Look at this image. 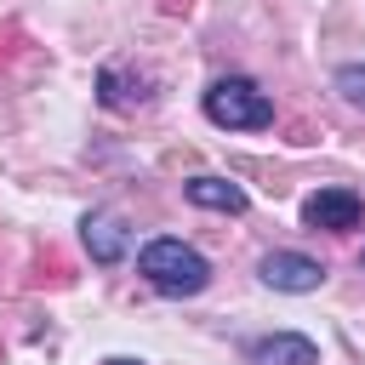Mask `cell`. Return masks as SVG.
I'll use <instances>...</instances> for the list:
<instances>
[{
    "label": "cell",
    "mask_w": 365,
    "mask_h": 365,
    "mask_svg": "<svg viewBox=\"0 0 365 365\" xmlns=\"http://www.w3.org/2000/svg\"><path fill=\"white\" fill-rule=\"evenodd\" d=\"M359 211H365V200L354 194V188H319V194H308L302 200V222L308 228H354L359 222Z\"/></svg>",
    "instance_id": "cell-4"
},
{
    "label": "cell",
    "mask_w": 365,
    "mask_h": 365,
    "mask_svg": "<svg viewBox=\"0 0 365 365\" xmlns=\"http://www.w3.org/2000/svg\"><path fill=\"white\" fill-rule=\"evenodd\" d=\"M205 120L211 125H228V131H262V125H274V103H268V91L257 80L222 74L205 91Z\"/></svg>",
    "instance_id": "cell-2"
},
{
    "label": "cell",
    "mask_w": 365,
    "mask_h": 365,
    "mask_svg": "<svg viewBox=\"0 0 365 365\" xmlns=\"http://www.w3.org/2000/svg\"><path fill=\"white\" fill-rule=\"evenodd\" d=\"M137 274H143L160 297H200V291L211 285V262H205L194 245H182V240H148V245L137 251Z\"/></svg>",
    "instance_id": "cell-1"
},
{
    "label": "cell",
    "mask_w": 365,
    "mask_h": 365,
    "mask_svg": "<svg viewBox=\"0 0 365 365\" xmlns=\"http://www.w3.org/2000/svg\"><path fill=\"white\" fill-rule=\"evenodd\" d=\"M262 279H268L274 291L302 297V291H319V285H325V268H319L314 257H302V251H268V257H262Z\"/></svg>",
    "instance_id": "cell-3"
},
{
    "label": "cell",
    "mask_w": 365,
    "mask_h": 365,
    "mask_svg": "<svg viewBox=\"0 0 365 365\" xmlns=\"http://www.w3.org/2000/svg\"><path fill=\"white\" fill-rule=\"evenodd\" d=\"M251 365H319V348L297 331H274L251 348Z\"/></svg>",
    "instance_id": "cell-5"
},
{
    "label": "cell",
    "mask_w": 365,
    "mask_h": 365,
    "mask_svg": "<svg viewBox=\"0 0 365 365\" xmlns=\"http://www.w3.org/2000/svg\"><path fill=\"white\" fill-rule=\"evenodd\" d=\"M182 194H188L194 205H205V211H228V217H240V211H245V188H240V182H228V177H188V182H182Z\"/></svg>",
    "instance_id": "cell-7"
},
{
    "label": "cell",
    "mask_w": 365,
    "mask_h": 365,
    "mask_svg": "<svg viewBox=\"0 0 365 365\" xmlns=\"http://www.w3.org/2000/svg\"><path fill=\"white\" fill-rule=\"evenodd\" d=\"M80 234H86V251H91V262H120L125 257V228H120V217H108V211H91L86 222H80Z\"/></svg>",
    "instance_id": "cell-6"
},
{
    "label": "cell",
    "mask_w": 365,
    "mask_h": 365,
    "mask_svg": "<svg viewBox=\"0 0 365 365\" xmlns=\"http://www.w3.org/2000/svg\"><path fill=\"white\" fill-rule=\"evenodd\" d=\"M108 365H143V359H108Z\"/></svg>",
    "instance_id": "cell-9"
},
{
    "label": "cell",
    "mask_w": 365,
    "mask_h": 365,
    "mask_svg": "<svg viewBox=\"0 0 365 365\" xmlns=\"http://www.w3.org/2000/svg\"><path fill=\"white\" fill-rule=\"evenodd\" d=\"M336 91H342L348 103H359V108H365V63H348V68H336Z\"/></svg>",
    "instance_id": "cell-8"
}]
</instances>
